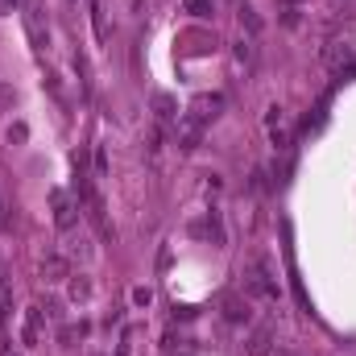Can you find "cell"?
<instances>
[{
  "instance_id": "cell-1",
  "label": "cell",
  "mask_w": 356,
  "mask_h": 356,
  "mask_svg": "<svg viewBox=\"0 0 356 356\" xmlns=\"http://www.w3.org/2000/svg\"><path fill=\"white\" fill-rule=\"evenodd\" d=\"M245 286H249V294H257V298H282V286H278V278L270 274V265L261 261V257H253V265H249V274H245Z\"/></svg>"
},
{
  "instance_id": "cell-2",
  "label": "cell",
  "mask_w": 356,
  "mask_h": 356,
  "mask_svg": "<svg viewBox=\"0 0 356 356\" xmlns=\"http://www.w3.org/2000/svg\"><path fill=\"white\" fill-rule=\"evenodd\" d=\"M199 137H203V121H195L191 112H182L178 116V150H195Z\"/></svg>"
},
{
  "instance_id": "cell-3",
  "label": "cell",
  "mask_w": 356,
  "mask_h": 356,
  "mask_svg": "<svg viewBox=\"0 0 356 356\" xmlns=\"http://www.w3.org/2000/svg\"><path fill=\"white\" fill-rule=\"evenodd\" d=\"M352 58H356V46H352V42H331V46L323 50V62L335 67V71H348Z\"/></svg>"
},
{
  "instance_id": "cell-4",
  "label": "cell",
  "mask_w": 356,
  "mask_h": 356,
  "mask_svg": "<svg viewBox=\"0 0 356 356\" xmlns=\"http://www.w3.org/2000/svg\"><path fill=\"white\" fill-rule=\"evenodd\" d=\"M219 108H224V95H199L187 112L195 116V121H203V125H207V121H215V112H219Z\"/></svg>"
},
{
  "instance_id": "cell-5",
  "label": "cell",
  "mask_w": 356,
  "mask_h": 356,
  "mask_svg": "<svg viewBox=\"0 0 356 356\" xmlns=\"http://www.w3.org/2000/svg\"><path fill=\"white\" fill-rule=\"evenodd\" d=\"M249 315H253L249 298H241V294H228V298H224V319H228V323H249Z\"/></svg>"
},
{
  "instance_id": "cell-6",
  "label": "cell",
  "mask_w": 356,
  "mask_h": 356,
  "mask_svg": "<svg viewBox=\"0 0 356 356\" xmlns=\"http://www.w3.org/2000/svg\"><path fill=\"white\" fill-rule=\"evenodd\" d=\"M236 62H241L245 75H253V67H257V38H241V42H236Z\"/></svg>"
},
{
  "instance_id": "cell-7",
  "label": "cell",
  "mask_w": 356,
  "mask_h": 356,
  "mask_svg": "<svg viewBox=\"0 0 356 356\" xmlns=\"http://www.w3.org/2000/svg\"><path fill=\"white\" fill-rule=\"evenodd\" d=\"M54 224L58 228H71L75 224V207H71V199L62 191H54Z\"/></svg>"
},
{
  "instance_id": "cell-8",
  "label": "cell",
  "mask_w": 356,
  "mask_h": 356,
  "mask_svg": "<svg viewBox=\"0 0 356 356\" xmlns=\"http://www.w3.org/2000/svg\"><path fill=\"white\" fill-rule=\"evenodd\" d=\"M42 307H29L25 311V344H38V335H42Z\"/></svg>"
},
{
  "instance_id": "cell-9",
  "label": "cell",
  "mask_w": 356,
  "mask_h": 356,
  "mask_svg": "<svg viewBox=\"0 0 356 356\" xmlns=\"http://www.w3.org/2000/svg\"><path fill=\"white\" fill-rule=\"evenodd\" d=\"M236 13H241V25L249 29V38H257V34H261V17L253 13V5H249V0H241V5H236Z\"/></svg>"
},
{
  "instance_id": "cell-10",
  "label": "cell",
  "mask_w": 356,
  "mask_h": 356,
  "mask_svg": "<svg viewBox=\"0 0 356 356\" xmlns=\"http://www.w3.org/2000/svg\"><path fill=\"white\" fill-rule=\"evenodd\" d=\"M270 340H274V331L270 327H257L253 340H249V356H265L270 352Z\"/></svg>"
},
{
  "instance_id": "cell-11",
  "label": "cell",
  "mask_w": 356,
  "mask_h": 356,
  "mask_svg": "<svg viewBox=\"0 0 356 356\" xmlns=\"http://www.w3.org/2000/svg\"><path fill=\"white\" fill-rule=\"evenodd\" d=\"M9 311H13V286H9L5 274H0V323L9 319Z\"/></svg>"
},
{
  "instance_id": "cell-12",
  "label": "cell",
  "mask_w": 356,
  "mask_h": 356,
  "mask_svg": "<svg viewBox=\"0 0 356 356\" xmlns=\"http://www.w3.org/2000/svg\"><path fill=\"white\" fill-rule=\"evenodd\" d=\"M207 232H211V241H215V245H228V236H224V219H219L215 207L207 211Z\"/></svg>"
},
{
  "instance_id": "cell-13",
  "label": "cell",
  "mask_w": 356,
  "mask_h": 356,
  "mask_svg": "<svg viewBox=\"0 0 356 356\" xmlns=\"http://www.w3.org/2000/svg\"><path fill=\"white\" fill-rule=\"evenodd\" d=\"M91 25H95V38L108 42V21H104V5H99V0H91Z\"/></svg>"
},
{
  "instance_id": "cell-14",
  "label": "cell",
  "mask_w": 356,
  "mask_h": 356,
  "mask_svg": "<svg viewBox=\"0 0 356 356\" xmlns=\"http://www.w3.org/2000/svg\"><path fill=\"white\" fill-rule=\"evenodd\" d=\"M42 274H46V282H62V274H67V261H62V257H46Z\"/></svg>"
},
{
  "instance_id": "cell-15",
  "label": "cell",
  "mask_w": 356,
  "mask_h": 356,
  "mask_svg": "<svg viewBox=\"0 0 356 356\" xmlns=\"http://www.w3.org/2000/svg\"><path fill=\"white\" fill-rule=\"evenodd\" d=\"M154 108H158V121H174V104H170V95H154Z\"/></svg>"
},
{
  "instance_id": "cell-16",
  "label": "cell",
  "mask_w": 356,
  "mask_h": 356,
  "mask_svg": "<svg viewBox=\"0 0 356 356\" xmlns=\"http://www.w3.org/2000/svg\"><path fill=\"white\" fill-rule=\"evenodd\" d=\"M187 13H191L195 21H203V17H211V0H187Z\"/></svg>"
},
{
  "instance_id": "cell-17",
  "label": "cell",
  "mask_w": 356,
  "mask_h": 356,
  "mask_svg": "<svg viewBox=\"0 0 356 356\" xmlns=\"http://www.w3.org/2000/svg\"><path fill=\"white\" fill-rule=\"evenodd\" d=\"M282 25L294 29V25H298V9H282Z\"/></svg>"
},
{
  "instance_id": "cell-18",
  "label": "cell",
  "mask_w": 356,
  "mask_h": 356,
  "mask_svg": "<svg viewBox=\"0 0 356 356\" xmlns=\"http://www.w3.org/2000/svg\"><path fill=\"white\" fill-rule=\"evenodd\" d=\"M9 219H13V203H0V228H9Z\"/></svg>"
},
{
  "instance_id": "cell-19",
  "label": "cell",
  "mask_w": 356,
  "mask_h": 356,
  "mask_svg": "<svg viewBox=\"0 0 356 356\" xmlns=\"http://www.w3.org/2000/svg\"><path fill=\"white\" fill-rule=\"evenodd\" d=\"M302 5V0H282V9H298Z\"/></svg>"
}]
</instances>
